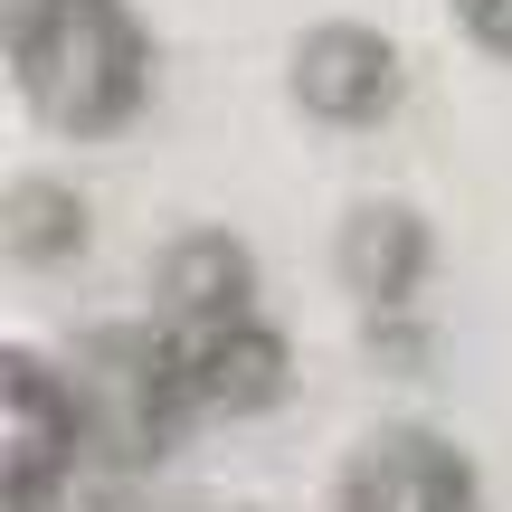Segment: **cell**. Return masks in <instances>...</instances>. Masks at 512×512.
<instances>
[{
	"instance_id": "1",
	"label": "cell",
	"mask_w": 512,
	"mask_h": 512,
	"mask_svg": "<svg viewBox=\"0 0 512 512\" xmlns=\"http://www.w3.org/2000/svg\"><path fill=\"white\" fill-rule=\"evenodd\" d=\"M19 105L67 143H105L152 105V38L124 0H10Z\"/></svg>"
},
{
	"instance_id": "9",
	"label": "cell",
	"mask_w": 512,
	"mask_h": 512,
	"mask_svg": "<svg viewBox=\"0 0 512 512\" xmlns=\"http://www.w3.org/2000/svg\"><path fill=\"white\" fill-rule=\"evenodd\" d=\"M456 10H465V29H475V48L512 57V0H456Z\"/></svg>"
},
{
	"instance_id": "7",
	"label": "cell",
	"mask_w": 512,
	"mask_h": 512,
	"mask_svg": "<svg viewBox=\"0 0 512 512\" xmlns=\"http://www.w3.org/2000/svg\"><path fill=\"white\" fill-rule=\"evenodd\" d=\"M418 275H427V219L418 209L380 200V209H351L342 219V285L361 304H399Z\"/></svg>"
},
{
	"instance_id": "5",
	"label": "cell",
	"mask_w": 512,
	"mask_h": 512,
	"mask_svg": "<svg viewBox=\"0 0 512 512\" xmlns=\"http://www.w3.org/2000/svg\"><path fill=\"white\" fill-rule=\"evenodd\" d=\"M171 370H181V389H190V399L228 408V418H256V408H275V399H285L294 351H285V332H275V323L238 313V323L200 332V342H171Z\"/></svg>"
},
{
	"instance_id": "6",
	"label": "cell",
	"mask_w": 512,
	"mask_h": 512,
	"mask_svg": "<svg viewBox=\"0 0 512 512\" xmlns=\"http://www.w3.org/2000/svg\"><path fill=\"white\" fill-rule=\"evenodd\" d=\"M0 427H10V503L29 512L57 475H67V456H76V399L29 361V351L10 361V408H0Z\"/></svg>"
},
{
	"instance_id": "8",
	"label": "cell",
	"mask_w": 512,
	"mask_h": 512,
	"mask_svg": "<svg viewBox=\"0 0 512 512\" xmlns=\"http://www.w3.org/2000/svg\"><path fill=\"white\" fill-rule=\"evenodd\" d=\"M10 247H19V266L76 256L86 247V200H76V190H48V181H19L10 190Z\"/></svg>"
},
{
	"instance_id": "4",
	"label": "cell",
	"mask_w": 512,
	"mask_h": 512,
	"mask_svg": "<svg viewBox=\"0 0 512 512\" xmlns=\"http://www.w3.org/2000/svg\"><path fill=\"white\" fill-rule=\"evenodd\" d=\"M152 313H162V351L238 323V313H256V256L228 228H181L152 266Z\"/></svg>"
},
{
	"instance_id": "2",
	"label": "cell",
	"mask_w": 512,
	"mask_h": 512,
	"mask_svg": "<svg viewBox=\"0 0 512 512\" xmlns=\"http://www.w3.org/2000/svg\"><path fill=\"white\" fill-rule=\"evenodd\" d=\"M285 86H294V114L332 133H370L399 114V86H408V57L399 38H380L370 19H313L285 57Z\"/></svg>"
},
{
	"instance_id": "3",
	"label": "cell",
	"mask_w": 512,
	"mask_h": 512,
	"mask_svg": "<svg viewBox=\"0 0 512 512\" xmlns=\"http://www.w3.org/2000/svg\"><path fill=\"white\" fill-rule=\"evenodd\" d=\"M332 512H475V465L437 427H380L370 446H351Z\"/></svg>"
}]
</instances>
